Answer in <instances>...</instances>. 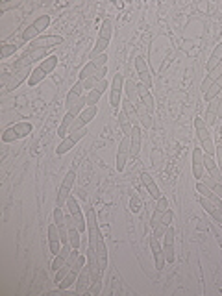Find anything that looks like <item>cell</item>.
Listing matches in <instances>:
<instances>
[{"mask_svg": "<svg viewBox=\"0 0 222 296\" xmlns=\"http://www.w3.org/2000/svg\"><path fill=\"white\" fill-rule=\"evenodd\" d=\"M98 67H106V61H108V54H102V56H98V58H95L93 60Z\"/></svg>", "mask_w": 222, "mask_h": 296, "instance_id": "f907efd6", "label": "cell"}, {"mask_svg": "<svg viewBox=\"0 0 222 296\" xmlns=\"http://www.w3.org/2000/svg\"><path fill=\"white\" fill-rule=\"evenodd\" d=\"M120 109L126 113L128 117H130V121H132V124H137L139 121V115H137V106L132 102V100H128V98H124L122 102H120Z\"/></svg>", "mask_w": 222, "mask_h": 296, "instance_id": "484cf974", "label": "cell"}, {"mask_svg": "<svg viewBox=\"0 0 222 296\" xmlns=\"http://www.w3.org/2000/svg\"><path fill=\"white\" fill-rule=\"evenodd\" d=\"M172 218H174V213H172V209H167V211L163 213L161 224H165V226H170V222H172Z\"/></svg>", "mask_w": 222, "mask_h": 296, "instance_id": "7dc6e473", "label": "cell"}, {"mask_svg": "<svg viewBox=\"0 0 222 296\" xmlns=\"http://www.w3.org/2000/svg\"><path fill=\"white\" fill-rule=\"evenodd\" d=\"M194 130H196V139L200 141V145L211 139L209 128H207V124H205L204 119H194Z\"/></svg>", "mask_w": 222, "mask_h": 296, "instance_id": "603a6c76", "label": "cell"}, {"mask_svg": "<svg viewBox=\"0 0 222 296\" xmlns=\"http://www.w3.org/2000/svg\"><path fill=\"white\" fill-rule=\"evenodd\" d=\"M67 211L71 213V217L74 218V224H76V228L80 230V233H84V231H87V220H85V213L82 211V207H80L78 200L74 198V196H69V200H67Z\"/></svg>", "mask_w": 222, "mask_h": 296, "instance_id": "277c9868", "label": "cell"}, {"mask_svg": "<svg viewBox=\"0 0 222 296\" xmlns=\"http://www.w3.org/2000/svg\"><path fill=\"white\" fill-rule=\"evenodd\" d=\"M76 117L72 115V113H65V117L61 119L60 122V128H58V135H60V139H65L67 135L71 133V128H72V122H74Z\"/></svg>", "mask_w": 222, "mask_h": 296, "instance_id": "d4e9b609", "label": "cell"}, {"mask_svg": "<svg viewBox=\"0 0 222 296\" xmlns=\"http://www.w3.org/2000/svg\"><path fill=\"white\" fill-rule=\"evenodd\" d=\"M124 91H126L128 95V100H132V102H135V100H139V93H137V84H133V80H126L124 82Z\"/></svg>", "mask_w": 222, "mask_h": 296, "instance_id": "e575fe53", "label": "cell"}, {"mask_svg": "<svg viewBox=\"0 0 222 296\" xmlns=\"http://www.w3.org/2000/svg\"><path fill=\"white\" fill-rule=\"evenodd\" d=\"M117 119H119V126H120V132L124 133V135H130L132 133V128H133V124H132V121H130V117L120 109L119 113H117Z\"/></svg>", "mask_w": 222, "mask_h": 296, "instance_id": "83f0119b", "label": "cell"}, {"mask_svg": "<svg viewBox=\"0 0 222 296\" xmlns=\"http://www.w3.org/2000/svg\"><path fill=\"white\" fill-rule=\"evenodd\" d=\"M220 76H222V63H220V65H216L213 71H209V73H207V76H205L204 82H202V85H200V91H202V93L205 95V93H207V89H209L211 85L215 84V82L220 78Z\"/></svg>", "mask_w": 222, "mask_h": 296, "instance_id": "ffe728a7", "label": "cell"}, {"mask_svg": "<svg viewBox=\"0 0 222 296\" xmlns=\"http://www.w3.org/2000/svg\"><path fill=\"white\" fill-rule=\"evenodd\" d=\"M74 181H76V172H74V170H69V172L65 174V178H63V181H61V185H60L56 206L65 207L67 200H69V196H71L72 187H74Z\"/></svg>", "mask_w": 222, "mask_h": 296, "instance_id": "8992f818", "label": "cell"}, {"mask_svg": "<svg viewBox=\"0 0 222 296\" xmlns=\"http://www.w3.org/2000/svg\"><path fill=\"white\" fill-rule=\"evenodd\" d=\"M141 141H143V137H141V126L139 124H133L132 128V133H130V152H132V157H137L139 152H141Z\"/></svg>", "mask_w": 222, "mask_h": 296, "instance_id": "d6986e66", "label": "cell"}, {"mask_svg": "<svg viewBox=\"0 0 222 296\" xmlns=\"http://www.w3.org/2000/svg\"><path fill=\"white\" fill-rule=\"evenodd\" d=\"M196 193H198L200 196H205L207 200H211V202H213V204H216L218 207H222V198H218V196H216V194L213 193V191H211V189L207 187V185H205L202 180L196 181Z\"/></svg>", "mask_w": 222, "mask_h": 296, "instance_id": "44dd1931", "label": "cell"}, {"mask_svg": "<svg viewBox=\"0 0 222 296\" xmlns=\"http://www.w3.org/2000/svg\"><path fill=\"white\" fill-rule=\"evenodd\" d=\"M141 181H143V185L146 187V191L150 193L152 198H159L161 196V193H159V187L156 185V181H154V178H152L148 172H141Z\"/></svg>", "mask_w": 222, "mask_h": 296, "instance_id": "7402d4cb", "label": "cell"}, {"mask_svg": "<svg viewBox=\"0 0 222 296\" xmlns=\"http://www.w3.org/2000/svg\"><path fill=\"white\" fill-rule=\"evenodd\" d=\"M111 34H113V25H111V21H108V19H106V21L102 23V26H100V32H98V36L111 41Z\"/></svg>", "mask_w": 222, "mask_h": 296, "instance_id": "f35d334b", "label": "cell"}, {"mask_svg": "<svg viewBox=\"0 0 222 296\" xmlns=\"http://www.w3.org/2000/svg\"><path fill=\"white\" fill-rule=\"evenodd\" d=\"M71 268H72V266L69 265V263H67V265H63V266H61L60 270H56V279H54L56 283H60V281H63V278H65L67 274H69V272H71Z\"/></svg>", "mask_w": 222, "mask_h": 296, "instance_id": "b9f144b4", "label": "cell"}, {"mask_svg": "<svg viewBox=\"0 0 222 296\" xmlns=\"http://www.w3.org/2000/svg\"><path fill=\"white\" fill-rule=\"evenodd\" d=\"M69 244L72 248H76V250H80V246H82V237H80V230L76 226L69 228Z\"/></svg>", "mask_w": 222, "mask_h": 296, "instance_id": "d6a6232c", "label": "cell"}, {"mask_svg": "<svg viewBox=\"0 0 222 296\" xmlns=\"http://www.w3.org/2000/svg\"><path fill=\"white\" fill-rule=\"evenodd\" d=\"M48 74L45 73V71H43L41 67L37 65L36 69H34V71H32V74H30V78H28V85H30V87H36V85H39L43 82V80L47 78Z\"/></svg>", "mask_w": 222, "mask_h": 296, "instance_id": "f546056e", "label": "cell"}, {"mask_svg": "<svg viewBox=\"0 0 222 296\" xmlns=\"http://www.w3.org/2000/svg\"><path fill=\"white\" fill-rule=\"evenodd\" d=\"M205 169H204V150L202 148H192V178L200 181L204 178Z\"/></svg>", "mask_w": 222, "mask_h": 296, "instance_id": "2e32d148", "label": "cell"}, {"mask_svg": "<svg viewBox=\"0 0 222 296\" xmlns=\"http://www.w3.org/2000/svg\"><path fill=\"white\" fill-rule=\"evenodd\" d=\"M148 246L152 250V255H154V263H156V270L161 272L167 265V259H165V252H163V244L159 242V239L154 235L148 237Z\"/></svg>", "mask_w": 222, "mask_h": 296, "instance_id": "30bf717a", "label": "cell"}, {"mask_svg": "<svg viewBox=\"0 0 222 296\" xmlns=\"http://www.w3.org/2000/svg\"><path fill=\"white\" fill-rule=\"evenodd\" d=\"M135 71L139 74V80H141V84L146 87V89H152V74H150V69H148V63L144 60L143 56H137L135 58Z\"/></svg>", "mask_w": 222, "mask_h": 296, "instance_id": "9a60e30c", "label": "cell"}, {"mask_svg": "<svg viewBox=\"0 0 222 296\" xmlns=\"http://www.w3.org/2000/svg\"><path fill=\"white\" fill-rule=\"evenodd\" d=\"M109 87V84H108V80L104 78V80H98V82H96V85L95 87H93V89H96V91H100V93H102L104 95V91L108 89Z\"/></svg>", "mask_w": 222, "mask_h": 296, "instance_id": "c3c4849f", "label": "cell"}, {"mask_svg": "<svg viewBox=\"0 0 222 296\" xmlns=\"http://www.w3.org/2000/svg\"><path fill=\"white\" fill-rule=\"evenodd\" d=\"M82 93H84V84L82 82H76V84L72 85L71 91L67 93V98H65V108H67V113H72L74 117H78L85 108H87V102H85V97H82Z\"/></svg>", "mask_w": 222, "mask_h": 296, "instance_id": "6da1fadb", "label": "cell"}, {"mask_svg": "<svg viewBox=\"0 0 222 296\" xmlns=\"http://www.w3.org/2000/svg\"><path fill=\"white\" fill-rule=\"evenodd\" d=\"M96 73H98V65H96L93 60H89V63L80 71V82H84V80H87V78H93Z\"/></svg>", "mask_w": 222, "mask_h": 296, "instance_id": "1f68e13d", "label": "cell"}, {"mask_svg": "<svg viewBox=\"0 0 222 296\" xmlns=\"http://www.w3.org/2000/svg\"><path fill=\"white\" fill-rule=\"evenodd\" d=\"M48 26H50V15H41V17H37L30 26H26L23 32V43H32L36 41L37 37H41V34L47 30Z\"/></svg>", "mask_w": 222, "mask_h": 296, "instance_id": "7a4b0ae2", "label": "cell"}, {"mask_svg": "<svg viewBox=\"0 0 222 296\" xmlns=\"http://www.w3.org/2000/svg\"><path fill=\"white\" fill-rule=\"evenodd\" d=\"M218 119H222V93L218 95Z\"/></svg>", "mask_w": 222, "mask_h": 296, "instance_id": "816d5d0a", "label": "cell"}, {"mask_svg": "<svg viewBox=\"0 0 222 296\" xmlns=\"http://www.w3.org/2000/svg\"><path fill=\"white\" fill-rule=\"evenodd\" d=\"M32 130H34V126H32V122H15V124H12L10 128H6L4 130V133H2V141L4 143H15V141L19 139H24V137H28L32 133Z\"/></svg>", "mask_w": 222, "mask_h": 296, "instance_id": "3957f363", "label": "cell"}, {"mask_svg": "<svg viewBox=\"0 0 222 296\" xmlns=\"http://www.w3.org/2000/svg\"><path fill=\"white\" fill-rule=\"evenodd\" d=\"M32 67H24V69H21V71H15L13 74H6L4 76V87H6L8 91H13V89H17L19 85L23 84L24 80L28 82V78H30V74H32Z\"/></svg>", "mask_w": 222, "mask_h": 296, "instance_id": "9c48e42d", "label": "cell"}, {"mask_svg": "<svg viewBox=\"0 0 222 296\" xmlns=\"http://www.w3.org/2000/svg\"><path fill=\"white\" fill-rule=\"evenodd\" d=\"M222 63V43H218L215 47V50H213V54H211V58L207 60V73L209 71H213L216 65H220Z\"/></svg>", "mask_w": 222, "mask_h": 296, "instance_id": "f1b7e54d", "label": "cell"}, {"mask_svg": "<svg viewBox=\"0 0 222 296\" xmlns=\"http://www.w3.org/2000/svg\"><path fill=\"white\" fill-rule=\"evenodd\" d=\"M48 246H50V254L58 255L61 252V248H63V242H61V235H60V228H58V224L52 222L48 224Z\"/></svg>", "mask_w": 222, "mask_h": 296, "instance_id": "7c38bea8", "label": "cell"}, {"mask_svg": "<svg viewBox=\"0 0 222 296\" xmlns=\"http://www.w3.org/2000/svg\"><path fill=\"white\" fill-rule=\"evenodd\" d=\"M156 209H157V211H161V213L167 211V209H168V200H167V196H159V198H157Z\"/></svg>", "mask_w": 222, "mask_h": 296, "instance_id": "f6af8a7d", "label": "cell"}, {"mask_svg": "<svg viewBox=\"0 0 222 296\" xmlns=\"http://www.w3.org/2000/svg\"><path fill=\"white\" fill-rule=\"evenodd\" d=\"M161 217H163V213L157 211V209H154V213H152V217H150V228H152V230H154L156 226H159V224H161Z\"/></svg>", "mask_w": 222, "mask_h": 296, "instance_id": "ee69618b", "label": "cell"}, {"mask_svg": "<svg viewBox=\"0 0 222 296\" xmlns=\"http://www.w3.org/2000/svg\"><path fill=\"white\" fill-rule=\"evenodd\" d=\"M141 207H143V202H141V198H139V194H132V198H130V211L139 213L141 211Z\"/></svg>", "mask_w": 222, "mask_h": 296, "instance_id": "60d3db41", "label": "cell"}, {"mask_svg": "<svg viewBox=\"0 0 222 296\" xmlns=\"http://www.w3.org/2000/svg\"><path fill=\"white\" fill-rule=\"evenodd\" d=\"M100 290H102V279H95L89 287V294L91 296H98L100 294Z\"/></svg>", "mask_w": 222, "mask_h": 296, "instance_id": "7bdbcfd3", "label": "cell"}, {"mask_svg": "<svg viewBox=\"0 0 222 296\" xmlns=\"http://www.w3.org/2000/svg\"><path fill=\"white\" fill-rule=\"evenodd\" d=\"M137 106V104H135ZM137 115H139V121L143 122V126L146 128V130H150L152 126H154V121H152V115L146 111L144 108H139L137 106Z\"/></svg>", "mask_w": 222, "mask_h": 296, "instance_id": "d590c367", "label": "cell"}, {"mask_svg": "<svg viewBox=\"0 0 222 296\" xmlns=\"http://www.w3.org/2000/svg\"><path fill=\"white\" fill-rule=\"evenodd\" d=\"M93 283V276H91V268L89 265L85 263V266L80 270L78 279H76V285H74V292L76 294H84V292H89V287Z\"/></svg>", "mask_w": 222, "mask_h": 296, "instance_id": "5bb4252c", "label": "cell"}, {"mask_svg": "<svg viewBox=\"0 0 222 296\" xmlns=\"http://www.w3.org/2000/svg\"><path fill=\"white\" fill-rule=\"evenodd\" d=\"M100 97H102V93H100V91L91 89L89 93H87V97H85V102H87V106H96L98 100H100Z\"/></svg>", "mask_w": 222, "mask_h": 296, "instance_id": "ab89813d", "label": "cell"}, {"mask_svg": "<svg viewBox=\"0 0 222 296\" xmlns=\"http://www.w3.org/2000/svg\"><path fill=\"white\" fill-rule=\"evenodd\" d=\"M85 133H87V132H85V128H84V130H78V132H71L65 137V139H61L60 146L56 148V154H58V156H65V154L71 150V148H74V145H76L80 139H84Z\"/></svg>", "mask_w": 222, "mask_h": 296, "instance_id": "8fae6325", "label": "cell"}, {"mask_svg": "<svg viewBox=\"0 0 222 296\" xmlns=\"http://www.w3.org/2000/svg\"><path fill=\"white\" fill-rule=\"evenodd\" d=\"M124 76L122 74H115L113 76V82L109 85V106L117 111L122 102V91H124Z\"/></svg>", "mask_w": 222, "mask_h": 296, "instance_id": "5b68a950", "label": "cell"}, {"mask_svg": "<svg viewBox=\"0 0 222 296\" xmlns=\"http://www.w3.org/2000/svg\"><path fill=\"white\" fill-rule=\"evenodd\" d=\"M167 230H168V226H165V224H159V226H156V228H154V233H152V235L157 237V239H163V235L167 233Z\"/></svg>", "mask_w": 222, "mask_h": 296, "instance_id": "bcb514c9", "label": "cell"}, {"mask_svg": "<svg viewBox=\"0 0 222 296\" xmlns=\"http://www.w3.org/2000/svg\"><path fill=\"white\" fill-rule=\"evenodd\" d=\"M76 279H78V272L72 270V268H71V272H69L65 278H63V281H60V283H58V287H60V289H65V290L71 289L72 285H76Z\"/></svg>", "mask_w": 222, "mask_h": 296, "instance_id": "836d02e7", "label": "cell"}, {"mask_svg": "<svg viewBox=\"0 0 222 296\" xmlns=\"http://www.w3.org/2000/svg\"><path fill=\"white\" fill-rule=\"evenodd\" d=\"M15 52H19V45H8V43H4L2 49H0V58H2V60H8V58L13 56Z\"/></svg>", "mask_w": 222, "mask_h": 296, "instance_id": "74e56055", "label": "cell"}, {"mask_svg": "<svg viewBox=\"0 0 222 296\" xmlns=\"http://www.w3.org/2000/svg\"><path fill=\"white\" fill-rule=\"evenodd\" d=\"M220 93H222V76H220V78H218V80H216L215 84L211 85L209 89H207V93H205V95H204V100H205V102H207V104H209L211 100H216V98H218V95H220Z\"/></svg>", "mask_w": 222, "mask_h": 296, "instance_id": "4316f807", "label": "cell"}, {"mask_svg": "<svg viewBox=\"0 0 222 296\" xmlns=\"http://www.w3.org/2000/svg\"><path fill=\"white\" fill-rule=\"evenodd\" d=\"M137 93H139V102H141V106L152 115L156 106H154V97H152L150 89H146L143 84H137Z\"/></svg>", "mask_w": 222, "mask_h": 296, "instance_id": "ac0fdd59", "label": "cell"}, {"mask_svg": "<svg viewBox=\"0 0 222 296\" xmlns=\"http://www.w3.org/2000/svg\"><path fill=\"white\" fill-rule=\"evenodd\" d=\"M215 156H216V165H218V169L222 172V145L215 146Z\"/></svg>", "mask_w": 222, "mask_h": 296, "instance_id": "681fc988", "label": "cell"}, {"mask_svg": "<svg viewBox=\"0 0 222 296\" xmlns=\"http://www.w3.org/2000/svg\"><path fill=\"white\" fill-rule=\"evenodd\" d=\"M58 61H60V58L52 54V56H48L47 60H43L41 63H39V67H41L47 74H52L56 71V67H58Z\"/></svg>", "mask_w": 222, "mask_h": 296, "instance_id": "4dcf8cb0", "label": "cell"}, {"mask_svg": "<svg viewBox=\"0 0 222 296\" xmlns=\"http://www.w3.org/2000/svg\"><path fill=\"white\" fill-rule=\"evenodd\" d=\"M96 113H98V108H96V106H87V108H85L78 117L82 119L84 124H89V122L96 117Z\"/></svg>", "mask_w": 222, "mask_h": 296, "instance_id": "8d00e7d4", "label": "cell"}, {"mask_svg": "<svg viewBox=\"0 0 222 296\" xmlns=\"http://www.w3.org/2000/svg\"><path fill=\"white\" fill-rule=\"evenodd\" d=\"M130 135H122V139L119 143V148H117V159H115V167L119 172L126 169V163L128 159L132 157V152H130Z\"/></svg>", "mask_w": 222, "mask_h": 296, "instance_id": "ba28073f", "label": "cell"}, {"mask_svg": "<svg viewBox=\"0 0 222 296\" xmlns=\"http://www.w3.org/2000/svg\"><path fill=\"white\" fill-rule=\"evenodd\" d=\"M63 43V37L61 36H41L37 37L36 41H32L30 45H26L23 50V54H26V52H32V50H37V49H54V47H58V45H61Z\"/></svg>", "mask_w": 222, "mask_h": 296, "instance_id": "52a82bcc", "label": "cell"}, {"mask_svg": "<svg viewBox=\"0 0 222 296\" xmlns=\"http://www.w3.org/2000/svg\"><path fill=\"white\" fill-rule=\"evenodd\" d=\"M216 119H218V98H216V100H211V102L207 104V111H205V119H204L207 128L213 126Z\"/></svg>", "mask_w": 222, "mask_h": 296, "instance_id": "cb8c5ba5", "label": "cell"}, {"mask_svg": "<svg viewBox=\"0 0 222 296\" xmlns=\"http://www.w3.org/2000/svg\"><path fill=\"white\" fill-rule=\"evenodd\" d=\"M200 206H202V209H204L207 215H209L215 222L222 224V207H218L216 204H213L211 200H207L205 196H200Z\"/></svg>", "mask_w": 222, "mask_h": 296, "instance_id": "e0dca14e", "label": "cell"}, {"mask_svg": "<svg viewBox=\"0 0 222 296\" xmlns=\"http://www.w3.org/2000/svg\"><path fill=\"white\" fill-rule=\"evenodd\" d=\"M176 231L172 226H168L167 233L163 235V252H165V259L167 263H174L176 255H174V242H176Z\"/></svg>", "mask_w": 222, "mask_h": 296, "instance_id": "4fadbf2b", "label": "cell"}]
</instances>
